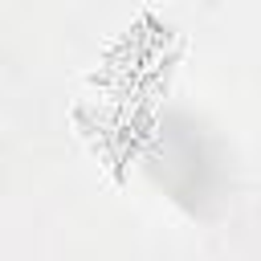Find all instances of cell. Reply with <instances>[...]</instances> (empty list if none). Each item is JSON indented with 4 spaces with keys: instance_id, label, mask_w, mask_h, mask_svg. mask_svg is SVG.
I'll return each instance as SVG.
<instances>
[{
    "instance_id": "6da1fadb",
    "label": "cell",
    "mask_w": 261,
    "mask_h": 261,
    "mask_svg": "<svg viewBox=\"0 0 261 261\" xmlns=\"http://www.w3.org/2000/svg\"><path fill=\"white\" fill-rule=\"evenodd\" d=\"M147 167L175 200H188V204H204L220 188V159H216L208 135L192 122H184V126L163 122V135H159L155 151L147 155Z\"/></svg>"
}]
</instances>
